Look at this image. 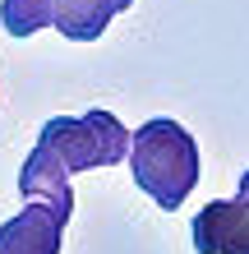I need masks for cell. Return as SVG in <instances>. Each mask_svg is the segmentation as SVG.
Masks as SVG:
<instances>
[{"label": "cell", "mask_w": 249, "mask_h": 254, "mask_svg": "<svg viewBox=\"0 0 249 254\" xmlns=\"http://www.w3.org/2000/svg\"><path fill=\"white\" fill-rule=\"evenodd\" d=\"M129 171H134V185L148 194L157 208H185L189 190L199 185V143L180 121H157L139 125L129 134Z\"/></svg>", "instance_id": "6da1fadb"}, {"label": "cell", "mask_w": 249, "mask_h": 254, "mask_svg": "<svg viewBox=\"0 0 249 254\" xmlns=\"http://www.w3.org/2000/svg\"><path fill=\"white\" fill-rule=\"evenodd\" d=\"M37 143L60 162L69 176L93 171V167H115L129 157V129L111 111H83V116H51L42 125Z\"/></svg>", "instance_id": "7a4b0ae2"}, {"label": "cell", "mask_w": 249, "mask_h": 254, "mask_svg": "<svg viewBox=\"0 0 249 254\" xmlns=\"http://www.w3.org/2000/svg\"><path fill=\"white\" fill-rule=\"evenodd\" d=\"M199 254H249V171L240 176L236 199H212L194 217Z\"/></svg>", "instance_id": "3957f363"}, {"label": "cell", "mask_w": 249, "mask_h": 254, "mask_svg": "<svg viewBox=\"0 0 249 254\" xmlns=\"http://www.w3.org/2000/svg\"><path fill=\"white\" fill-rule=\"evenodd\" d=\"M65 227L69 222L51 213L47 203H28L0 227V254H60Z\"/></svg>", "instance_id": "277c9868"}, {"label": "cell", "mask_w": 249, "mask_h": 254, "mask_svg": "<svg viewBox=\"0 0 249 254\" xmlns=\"http://www.w3.org/2000/svg\"><path fill=\"white\" fill-rule=\"evenodd\" d=\"M19 194H23L28 203H47L51 213H60L65 222L74 217V190H69V171H65L42 143L28 153L23 171H19Z\"/></svg>", "instance_id": "5b68a950"}, {"label": "cell", "mask_w": 249, "mask_h": 254, "mask_svg": "<svg viewBox=\"0 0 249 254\" xmlns=\"http://www.w3.org/2000/svg\"><path fill=\"white\" fill-rule=\"evenodd\" d=\"M129 5L134 0H51V28H60L69 42H97Z\"/></svg>", "instance_id": "8992f818"}, {"label": "cell", "mask_w": 249, "mask_h": 254, "mask_svg": "<svg viewBox=\"0 0 249 254\" xmlns=\"http://www.w3.org/2000/svg\"><path fill=\"white\" fill-rule=\"evenodd\" d=\"M0 28L9 37H33L51 28V0H0Z\"/></svg>", "instance_id": "52a82bcc"}]
</instances>
